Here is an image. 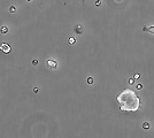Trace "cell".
Returning <instances> with one entry per match:
<instances>
[{
    "label": "cell",
    "mask_w": 154,
    "mask_h": 138,
    "mask_svg": "<svg viewBox=\"0 0 154 138\" xmlns=\"http://www.w3.org/2000/svg\"><path fill=\"white\" fill-rule=\"evenodd\" d=\"M117 103L120 108L124 112H135L139 108L140 101L135 92L130 89H127L117 97Z\"/></svg>",
    "instance_id": "1"
},
{
    "label": "cell",
    "mask_w": 154,
    "mask_h": 138,
    "mask_svg": "<svg viewBox=\"0 0 154 138\" xmlns=\"http://www.w3.org/2000/svg\"><path fill=\"white\" fill-rule=\"evenodd\" d=\"M0 51L2 53H9L11 52V45H9V44H6V43L1 44V45H0Z\"/></svg>",
    "instance_id": "2"
},
{
    "label": "cell",
    "mask_w": 154,
    "mask_h": 138,
    "mask_svg": "<svg viewBox=\"0 0 154 138\" xmlns=\"http://www.w3.org/2000/svg\"><path fill=\"white\" fill-rule=\"evenodd\" d=\"M143 32H148V33H153L154 35V26H144V28H143Z\"/></svg>",
    "instance_id": "3"
},
{
    "label": "cell",
    "mask_w": 154,
    "mask_h": 138,
    "mask_svg": "<svg viewBox=\"0 0 154 138\" xmlns=\"http://www.w3.org/2000/svg\"><path fill=\"white\" fill-rule=\"evenodd\" d=\"M47 65L50 67H52V68H55V67H57V62L53 61V60H48V61H47Z\"/></svg>",
    "instance_id": "4"
},
{
    "label": "cell",
    "mask_w": 154,
    "mask_h": 138,
    "mask_svg": "<svg viewBox=\"0 0 154 138\" xmlns=\"http://www.w3.org/2000/svg\"><path fill=\"white\" fill-rule=\"evenodd\" d=\"M0 32H1V33H7V32H8V28H7V26H1Z\"/></svg>",
    "instance_id": "5"
},
{
    "label": "cell",
    "mask_w": 154,
    "mask_h": 138,
    "mask_svg": "<svg viewBox=\"0 0 154 138\" xmlns=\"http://www.w3.org/2000/svg\"><path fill=\"white\" fill-rule=\"evenodd\" d=\"M75 41H76V40H75V38H72V37H70V38L68 39V43L71 44V45H72V44H75Z\"/></svg>",
    "instance_id": "6"
},
{
    "label": "cell",
    "mask_w": 154,
    "mask_h": 138,
    "mask_svg": "<svg viewBox=\"0 0 154 138\" xmlns=\"http://www.w3.org/2000/svg\"><path fill=\"white\" fill-rule=\"evenodd\" d=\"M15 11H16L15 6H11V7H9V12H11V13H15Z\"/></svg>",
    "instance_id": "7"
},
{
    "label": "cell",
    "mask_w": 154,
    "mask_h": 138,
    "mask_svg": "<svg viewBox=\"0 0 154 138\" xmlns=\"http://www.w3.org/2000/svg\"><path fill=\"white\" fill-rule=\"evenodd\" d=\"M76 31H77V33H82V28H81V26H78L76 28Z\"/></svg>",
    "instance_id": "8"
},
{
    "label": "cell",
    "mask_w": 154,
    "mask_h": 138,
    "mask_svg": "<svg viewBox=\"0 0 154 138\" xmlns=\"http://www.w3.org/2000/svg\"><path fill=\"white\" fill-rule=\"evenodd\" d=\"M100 4H101V0H97V1H96V6L97 7L100 6Z\"/></svg>",
    "instance_id": "9"
},
{
    "label": "cell",
    "mask_w": 154,
    "mask_h": 138,
    "mask_svg": "<svg viewBox=\"0 0 154 138\" xmlns=\"http://www.w3.org/2000/svg\"><path fill=\"white\" fill-rule=\"evenodd\" d=\"M141 89V85L140 84H138V85H137V90H140Z\"/></svg>",
    "instance_id": "10"
},
{
    "label": "cell",
    "mask_w": 154,
    "mask_h": 138,
    "mask_svg": "<svg viewBox=\"0 0 154 138\" xmlns=\"http://www.w3.org/2000/svg\"><path fill=\"white\" fill-rule=\"evenodd\" d=\"M143 127H145V128H148V123H144Z\"/></svg>",
    "instance_id": "11"
},
{
    "label": "cell",
    "mask_w": 154,
    "mask_h": 138,
    "mask_svg": "<svg viewBox=\"0 0 154 138\" xmlns=\"http://www.w3.org/2000/svg\"><path fill=\"white\" fill-rule=\"evenodd\" d=\"M88 82H89V83H92V82H93V81H92V78H91V77H90V78L88 79Z\"/></svg>",
    "instance_id": "12"
},
{
    "label": "cell",
    "mask_w": 154,
    "mask_h": 138,
    "mask_svg": "<svg viewBox=\"0 0 154 138\" xmlns=\"http://www.w3.org/2000/svg\"><path fill=\"white\" fill-rule=\"evenodd\" d=\"M26 1H28V2H30V1H32V0H26Z\"/></svg>",
    "instance_id": "13"
}]
</instances>
